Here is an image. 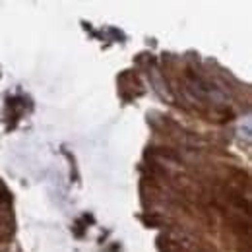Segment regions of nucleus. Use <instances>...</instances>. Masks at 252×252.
<instances>
[{"instance_id": "f257e3e1", "label": "nucleus", "mask_w": 252, "mask_h": 252, "mask_svg": "<svg viewBox=\"0 0 252 252\" xmlns=\"http://www.w3.org/2000/svg\"><path fill=\"white\" fill-rule=\"evenodd\" d=\"M12 233V221L8 216V202L4 196H0V243L8 239Z\"/></svg>"}]
</instances>
